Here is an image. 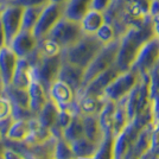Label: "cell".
I'll use <instances>...</instances> for the list:
<instances>
[{"label": "cell", "mask_w": 159, "mask_h": 159, "mask_svg": "<svg viewBox=\"0 0 159 159\" xmlns=\"http://www.w3.org/2000/svg\"><path fill=\"white\" fill-rule=\"evenodd\" d=\"M2 6H4V1L0 4V13H1V10H2Z\"/></svg>", "instance_id": "49"}, {"label": "cell", "mask_w": 159, "mask_h": 159, "mask_svg": "<svg viewBox=\"0 0 159 159\" xmlns=\"http://www.w3.org/2000/svg\"><path fill=\"white\" fill-rule=\"evenodd\" d=\"M31 80H32L31 66L29 64V62L24 57L23 58H18L11 84L17 87V88L27 89L29 86H30V83H31Z\"/></svg>", "instance_id": "19"}, {"label": "cell", "mask_w": 159, "mask_h": 159, "mask_svg": "<svg viewBox=\"0 0 159 159\" xmlns=\"http://www.w3.org/2000/svg\"><path fill=\"white\" fill-rule=\"evenodd\" d=\"M43 7H26V8H23L21 29L20 30H30V31H32L36 23H37V20L39 18V14L42 12Z\"/></svg>", "instance_id": "31"}, {"label": "cell", "mask_w": 159, "mask_h": 159, "mask_svg": "<svg viewBox=\"0 0 159 159\" xmlns=\"http://www.w3.org/2000/svg\"><path fill=\"white\" fill-rule=\"evenodd\" d=\"M2 90H4V86H2V84H0V94L2 93Z\"/></svg>", "instance_id": "48"}, {"label": "cell", "mask_w": 159, "mask_h": 159, "mask_svg": "<svg viewBox=\"0 0 159 159\" xmlns=\"http://www.w3.org/2000/svg\"><path fill=\"white\" fill-rule=\"evenodd\" d=\"M157 147H159V124H156V127H154V129H153V132H152L150 151L156 150Z\"/></svg>", "instance_id": "41"}, {"label": "cell", "mask_w": 159, "mask_h": 159, "mask_svg": "<svg viewBox=\"0 0 159 159\" xmlns=\"http://www.w3.org/2000/svg\"><path fill=\"white\" fill-rule=\"evenodd\" d=\"M7 45V40H6V34L4 31V27L1 25V21H0V49H2L4 47Z\"/></svg>", "instance_id": "45"}, {"label": "cell", "mask_w": 159, "mask_h": 159, "mask_svg": "<svg viewBox=\"0 0 159 159\" xmlns=\"http://www.w3.org/2000/svg\"><path fill=\"white\" fill-rule=\"evenodd\" d=\"M62 56H43L39 52V57L31 66V76L32 80L38 81L45 92L49 94V90L52 83L58 77L61 66H62Z\"/></svg>", "instance_id": "4"}, {"label": "cell", "mask_w": 159, "mask_h": 159, "mask_svg": "<svg viewBox=\"0 0 159 159\" xmlns=\"http://www.w3.org/2000/svg\"><path fill=\"white\" fill-rule=\"evenodd\" d=\"M75 159H76V158H75Z\"/></svg>", "instance_id": "57"}, {"label": "cell", "mask_w": 159, "mask_h": 159, "mask_svg": "<svg viewBox=\"0 0 159 159\" xmlns=\"http://www.w3.org/2000/svg\"><path fill=\"white\" fill-rule=\"evenodd\" d=\"M82 36H83V31L81 29L80 21H75L63 16L45 37L57 43L63 50L73 45Z\"/></svg>", "instance_id": "5"}, {"label": "cell", "mask_w": 159, "mask_h": 159, "mask_svg": "<svg viewBox=\"0 0 159 159\" xmlns=\"http://www.w3.org/2000/svg\"><path fill=\"white\" fill-rule=\"evenodd\" d=\"M71 119H73V115L70 114L69 111H66V109H60L58 116H57V122H58V125H60L61 127L66 128V127L70 124Z\"/></svg>", "instance_id": "39"}, {"label": "cell", "mask_w": 159, "mask_h": 159, "mask_svg": "<svg viewBox=\"0 0 159 159\" xmlns=\"http://www.w3.org/2000/svg\"><path fill=\"white\" fill-rule=\"evenodd\" d=\"M82 122H83L84 137L94 141V143H96V144H100L103 140V133L101 131L98 116H95V114H93V115H87L86 114L82 118Z\"/></svg>", "instance_id": "24"}, {"label": "cell", "mask_w": 159, "mask_h": 159, "mask_svg": "<svg viewBox=\"0 0 159 159\" xmlns=\"http://www.w3.org/2000/svg\"><path fill=\"white\" fill-rule=\"evenodd\" d=\"M152 112H153V121L154 124L159 122V93L152 100Z\"/></svg>", "instance_id": "42"}, {"label": "cell", "mask_w": 159, "mask_h": 159, "mask_svg": "<svg viewBox=\"0 0 159 159\" xmlns=\"http://www.w3.org/2000/svg\"><path fill=\"white\" fill-rule=\"evenodd\" d=\"M156 36L152 17L147 16L138 24L131 25L120 36V44L115 66L121 73L131 69L140 48Z\"/></svg>", "instance_id": "1"}, {"label": "cell", "mask_w": 159, "mask_h": 159, "mask_svg": "<svg viewBox=\"0 0 159 159\" xmlns=\"http://www.w3.org/2000/svg\"><path fill=\"white\" fill-rule=\"evenodd\" d=\"M0 84H2V77H1V73H0ZM4 86V84H2Z\"/></svg>", "instance_id": "50"}, {"label": "cell", "mask_w": 159, "mask_h": 159, "mask_svg": "<svg viewBox=\"0 0 159 159\" xmlns=\"http://www.w3.org/2000/svg\"><path fill=\"white\" fill-rule=\"evenodd\" d=\"M113 1L114 0H92V7L90 8L105 13L107 10L111 7Z\"/></svg>", "instance_id": "40"}, {"label": "cell", "mask_w": 159, "mask_h": 159, "mask_svg": "<svg viewBox=\"0 0 159 159\" xmlns=\"http://www.w3.org/2000/svg\"><path fill=\"white\" fill-rule=\"evenodd\" d=\"M30 132V126H29V121L26 120H14L12 121L11 126L7 131L6 137L11 140L16 141H21L25 140L27 134Z\"/></svg>", "instance_id": "29"}, {"label": "cell", "mask_w": 159, "mask_h": 159, "mask_svg": "<svg viewBox=\"0 0 159 159\" xmlns=\"http://www.w3.org/2000/svg\"><path fill=\"white\" fill-rule=\"evenodd\" d=\"M120 73L121 71L118 69L116 66H111L109 69H107V70L102 71L101 74H99L98 76H95L90 82H88L87 86L80 90L79 94L81 95V98H84V96L105 98L103 96L105 89Z\"/></svg>", "instance_id": "10"}, {"label": "cell", "mask_w": 159, "mask_h": 159, "mask_svg": "<svg viewBox=\"0 0 159 159\" xmlns=\"http://www.w3.org/2000/svg\"><path fill=\"white\" fill-rule=\"evenodd\" d=\"M38 39L34 37L32 31L30 30H20L10 42L7 47H10L19 58L26 57L27 55L32 52L37 47Z\"/></svg>", "instance_id": "12"}, {"label": "cell", "mask_w": 159, "mask_h": 159, "mask_svg": "<svg viewBox=\"0 0 159 159\" xmlns=\"http://www.w3.org/2000/svg\"><path fill=\"white\" fill-rule=\"evenodd\" d=\"M148 16L150 17H157L159 16V0H151L148 5Z\"/></svg>", "instance_id": "43"}, {"label": "cell", "mask_w": 159, "mask_h": 159, "mask_svg": "<svg viewBox=\"0 0 159 159\" xmlns=\"http://www.w3.org/2000/svg\"><path fill=\"white\" fill-rule=\"evenodd\" d=\"M102 47L103 44L98 39L95 34L83 33V36L77 42H75L73 45L63 49L61 56L63 61L86 69L102 49Z\"/></svg>", "instance_id": "2"}, {"label": "cell", "mask_w": 159, "mask_h": 159, "mask_svg": "<svg viewBox=\"0 0 159 159\" xmlns=\"http://www.w3.org/2000/svg\"><path fill=\"white\" fill-rule=\"evenodd\" d=\"M114 159H115V158H114ZM120 159H122V158H120Z\"/></svg>", "instance_id": "55"}, {"label": "cell", "mask_w": 159, "mask_h": 159, "mask_svg": "<svg viewBox=\"0 0 159 159\" xmlns=\"http://www.w3.org/2000/svg\"><path fill=\"white\" fill-rule=\"evenodd\" d=\"M7 4H12L16 6H19L21 8H26V7H43L47 4H49V0H7L4 1Z\"/></svg>", "instance_id": "37"}, {"label": "cell", "mask_w": 159, "mask_h": 159, "mask_svg": "<svg viewBox=\"0 0 159 159\" xmlns=\"http://www.w3.org/2000/svg\"><path fill=\"white\" fill-rule=\"evenodd\" d=\"M2 93L6 94V98L10 99L12 105L29 108L30 98H29L27 89H21V88H17V87L12 86V84H8V86L4 87Z\"/></svg>", "instance_id": "27"}, {"label": "cell", "mask_w": 159, "mask_h": 159, "mask_svg": "<svg viewBox=\"0 0 159 159\" xmlns=\"http://www.w3.org/2000/svg\"><path fill=\"white\" fill-rule=\"evenodd\" d=\"M1 1H2V0H0V2H1Z\"/></svg>", "instance_id": "54"}, {"label": "cell", "mask_w": 159, "mask_h": 159, "mask_svg": "<svg viewBox=\"0 0 159 159\" xmlns=\"http://www.w3.org/2000/svg\"><path fill=\"white\" fill-rule=\"evenodd\" d=\"M0 157H2V156H1V147H0Z\"/></svg>", "instance_id": "52"}, {"label": "cell", "mask_w": 159, "mask_h": 159, "mask_svg": "<svg viewBox=\"0 0 159 159\" xmlns=\"http://www.w3.org/2000/svg\"><path fill=\"white\" fill-rule=\"evenodd\" d=\"M50 98L56 102L60 109H64L71 101L75 100V92L70 86H68L66 82L56 80L49 90Z\"/></svg>", "instance_id": "16"}, {"label": "cell", "mask_w": 159, "mask_h": 159, "mask_svg": "<svg viewBox=\"0 0 159 159\" xmlns=\"http://www.w3.org/2000/svg\"><path fill=\"white\" fill-rule=\"evenodd\" d=\"M92 0H69L64 5V17L80 21L90 10Z\"/></svg>", "instance_id": "21"}, {"label": "cell", "mask_w": 159, "mask_h": 159, "mask_svg": "<svg viewBox=\"0 0 159 159\" xmlns=\"http://www.w3.org/2000/svg\"><path fill=\"white\" fill-rule=\"evenodd\" d=\"M105 23H106V14L93 8H90L83 16V18L80 20L81 29L86 34H95Z\"/></svg>", "instance_id": "18"}, {"label": "cell", "mask_w": 159, "mask_h": 159, "mask_svg": "<svg viewBox=\"0 0 159 159\" xmlns=\"http://www.w3.org/2000/svg\"><path fill=\"white\" fill-rule=\"evenodd\" d=\"M18 58L19 57L12 51V49L10 47L6 45L2 49H0V73H1L4 87L11 84Z\"/></svg>", "instance_id": "15"}, {"label": "cell", "mask_w": 159, "mask_h": 159, "mask_svg": "<svg viewBox=\"0 0 159 159\" xmlns=\"http://www.w3.org/2000/svg\"><path fill=\"white\" fill-rule=\"evenodd\" d=\"M139 76L132 70H127L124 73H120L112 82L107 86L105 89L103 96L106 99L113 100L118 102L124 96H126L129 93V90L133 88V86L137 83Z\"/></svg>", "instance_id": "8"}, {"label": "cell", "mask_w": 159, "mask_h": 159, "mask_svg": "<svg viewBox=\"0 0 159 159\" xmlns=\"http://www.w3.org/2000/svg\"><path fill=\"white\" fill-rule=\"evenodd\" d=\"M70 146L76 158H92L99 148V144L89 140L84 135L71 141Z\"/></svg>", "instance_id": "22"}, {"label": "cell", "mask_w": 159, "mask_h": 159, "mask_svg": "<svg viewBox=\"0 0 159 159\" xmlns=\"http://www.w3.org/2000/svg\"><path fill=\"white\" fill-rule=\"evenodd\" d=\"M95 36L98 37V39H99L103 45L119 37L114 25H113L112 23L107 21V20H106V23L98 30V32L95 33Z\"/></svg>", "instance_id": "34"}, {"label": "cell", "mask_w": 159, "mask_h": 159, "mask_svg": "<svg viewBox=\"0 0 159 159\" xmlns=\"http://www.w3.org/2000/svg\"><path fill=\"white\" fill-rule=\"evenodd\" d=\"M119 44L120 37H118V38H115L114 40L107 43L102 47V49L98 52V55L94 57V60L84 69V75H83V81H82L81 89L84 88L87 86V83L90 82L95 76H98L102 71L109 69L111 66H115L118 50H119Z\"/></svg>", "instance_id": "3"}, {"label": "cell", "mask_w": 159, "mask_h": 159, "mask_svg": "<svg viewBox=\"0 0 159 159\" xmlns=\"http://www.w3.org/2000/svg\"><path fill=\"white\" fill-rule=\"evenodd\" d=\"M83 75H84V69L83 68H80V66H75V64H71L69 62L63 61L57 80L66 82L68 86H70L73 88V90L75 93H77L81 89V86H82Z\"/></svg>", "instance_id": "13"}, {"label": "cell", "mask_w": 159, "mask_h": 159, "mask_svg": "<svg viewBox=\"0 0 159 159\" xmlns=\"http://www.w3.org/2000/svg\"><path fill=\"white\" fill-rule=\"evenodd\" d=\"M21 16H23L21 7L4 2V6L0 13V21L6 34L7 45L21 29Z\"/></svg>", "instance_id": "9"}, {"label": "cell", "mask_w": 159, "mask_h": 159, "mask_svg": "<svg viewBox=\"0 0 159 159\" xmlns=\"http://www.w3.org/2000/svg\"><path fill=\"white\" fill-rule=\"evenodd\" d=\"M159 63V37L156 34L146 42L140 48L129 70H132L138 76L143 74H148Z\"/></svg>", "instance_id": "6"}, {"label": "cell", "mask_w": 159, "mask_h": 159, "mask_svg": "<svg viewBox=\"0 0 159 159\" xmlns=\"http://www.w3.org/2000/svg\"><path fill=\"white\" fill-rule=\"evenodd\" d=\"M58 112L60 108L56 105V102L53 101L51 98L48 99L45 102V105L43 106V108L40 109V112L38 113V122L43 127L50 128L52 127L56 122H57V116H58Z\"/></svg>", "instance_id": "23"}, {"label": "cell", "mask_w": 159, "mask_h": 159, "mask_svg": "<svg viewBox=\"0 0 159 159\" xmlns=\"http://www.w3.org/2000/svg\"><path fill=\"white\" fill-rule=\"evenodd\" d=\"M105 98H92V96H84L81 98L79 101L81 112L87 115L98 114L105 106Z\"/></svg>", "instance_id": "30"}, {"label": "cell", "mask_w": 159, "mask_h": 159, "mask_svg": "<svg viewBox=\"0 0 159 159\" xmlns=\"http://www.w3.org/2000/svg\"><path fill=\"white\" fill-rule=\"evenodd\" d=\"M83 135H84V129H83L82 118L80 115L73 116L70 124L66 128H63V139H66L68 143H71Z\"/></svg>", "instance_id": "28"}, {"label": "cell", "mask_w": 159, "mask_h": 159, "mask_svg": "<svg viewBox=\"0 0 159 159\" xmlns=\"http://www.w3.org/2000/svg\"><path fill=\"white\" fill-rule=\"evenodd\" d=\"M139 131V128H137L131 121L124 127V129L116 135V138H114V158H122L132 148Z\"/></svg>", "instance_id": "11"}, {"label": "cell", "mask_w": 159, "mask_h": 159, "mask_svg": "<svg viewBox=\"0 0 159 159\" xmlns=\"http://www.w3.org/2000/svg\"><path fill=\"white\" fill-rule=\"evenodd\" d=\"M29 126H30V132L25 138V140L30 144H40V143L47 141L51 137L50 129L42 126L38 122V120L29 121Z\"/></svg>", "instance_id": "26"}, {"label": "cell", "mask_w": 159, "mask_h": 159, "mask_svg": "<svg viewBox=\"0 0 159 159\" xmlns=\"http://www.w3.org/2000/svg\"><path fill=\"white\" fill-rule=\"evenodd\" d=\"M12 113V103L8 98L0 96V120L10 116Z\"/></svg>", "instance_id": "38"}, {"label": "cell", "mask_w": 159, "mask_h": 159, "mask_svg": "<svg viewBox=\"0 0 159 159\" xmlns=\"http://www.w3.org/2000/svg\"><path fill=\"white\" fill-rule=\"evenodd\" d=\"M1 2H2V1H1ZM1 2H0V4H1Z\"/></svg>", "instance_id": "56"}, {"label": "cell", "mask_w": 159, "mask_h": 159, "mask_svg": "<svg viewBox=\"0 0 159 159\" xmlns=\"http://www.w3.org/2000/svg\"><path fill=\"white\" fill-rule=\"evenodd\" d=\"M128 159H139V158H137V157H131V158H128Z\"/></svg>", "instance_id": "51"}, {"label": "cell", "mask_w": 159, "mask_h": 159, "mask_svg": "<svg viewBox=\"0 0 159 159\" xmlns=\"http://www.w3.org/2000/svg\"><path fill=\"white\" fill-rule=\"evenodd\" d=\"M152 152V154H154L156 157H159V147H157L156 150H153V151H151Z\"/></svg>", "instance_id": "47"}, {"label": "cell", "mask_w": 159, "mask_h": 159, "mask_svg": "<svg viewBox=\"0 0 159 159\" xmlns=\"http://www.w3.org/2000/svg\"><path fill=\"white\" fill-rule=\"evenodd\" d=\"M150 99L152 101L159 93V63L150 71Z\"/></svg>", "instance_id": "36"}, {"label": "cell", "mask_w": 159, "mask_h": 159, "mask_svg": "<svg viewBox=\"0 0 159 159\" xmlns=\"http://www.w3.org/2000/svg\"><path fill=\"white\" fill-rule=\"evenodd\" d=\"M70 143H68L66 139L61 138L58 139L57 144L55 146V151H53V159H75Z\"/></svg>", "instance_id": "35"}, {"label": "cell", "mask_w": 159, "mask_h": 159, "mask_svg": "<svg viewBox=\"0 0 159 159\" xmlns=\"http://www.w3.org/2000/svg\"><path fill=\"white\" fill-rule=\"evenodd\" d=\"M154 121L146 125L143 129H140L138 133V137L134 141V145L132 146V148L122 157V159H128L131 157H137L140 158V156H143L145 152H147L151 147V137H152V132L154 129Z\"/></svg>", "instance_id": "14"}, {"label": "cell", "mask_w": 159, "mask_h": 159, "mask_svg": "<svg viewBox=\"0 0 159 159\" xmlns=\"http://www.w3.org/2000/svg\"><path fill=\"white\" fill-rule=\"evenodd\" d=\"M114 138L113 135L105 137L92 159H114Z\"/></svg>", "instance_id": "32"}, {"label": "cell", "mask_w": 159, "mask_h": 159, "mask_svg": "<svg viewBox=\"0 0 159 159\" xmlns=\"http://www.w3.org/2000/svg\"><path fill=\"white\" fill-rule=\"evenodd\" d=\"M50 2H53V4H61V5H66L69 0H49Z\"/></svg>", "instance_id": "46"}, {"label": "cell", "mask_w": 159, "mask_h": 159, "mask_svg": "<svg viewBox=\"0 0 159 159\" xmlns=\"http://www.w3.org/2000/svg\"><path fill=\"white\" fill-rule=\"evenodd\" d=\"M27 92H29V98H30V102H29L30 111L32 113H39L40 109L48 101V93L43 88V86L36 80H31Z\"/></svg>", "instance_id": "17"}, {"label": "cell", "mask_w": 159, "mask_h": 159, "mask_svg": "<svg viewBox=\"0 0 159 159\" xmlns=\"http://www.w3.org/2000/svg\"><path fill=\"white\" fill-rule=\"evenodd\" d=\"M2 1H7V0H2Z\"/></svg>", "instance_id": "53"}, {"label": "cell", "mask_w": 159, "mask_h": 159, "mask_svg": "<svg viewBox=\"0 0 159 159\" xmlns=\"http://www.w3.org/2000/svg\"><path fill=\"white\" fill-rule=\"evenodd\" d=\"M2 159H25L21 154L14 152L12 150H5L2 152Z\"/></svg>", "instance_id": "44"}, {"label": "cell", "mask_w": 159, "mask_h": 159, "mask_svg": "<svg viewBox=\"0 0 159 159\" xmlns=\"http://www.w3.org/2000/svg\"><path fill=\"white\" fill-rule=\"evenodd\" d=\"M37 49L43 56H56V55H60L62 52V49L60 45L48 37H44V38L38 40Z\"/></svg>", "instance_id": "33"}, {"label": "cell", "mask_w": 159, "mask_h": 159, "mask_svg": "<svg viewBox=\"0 0 159 159\" xmlns=\"http://www.w3.org/2000/svg\"><path fill=\"white\" fill-rule=\"evenodd\" d=\"M126 101H127V95L116 102V107H115L114 115H113V135L114 137H116L124 129V127L128 124V116H127V111H126Z\"/></svg>", "instance_id": "25"}, {"label": "cell", "mask_w": 159, "mask_h": 159, "mask_svg": "<svg viewBox=\"0 0 159 159\" xmlns=\"http://www.w3.org/2000/svg\"><path fill=\"white\" fill-rule=\"evenodd\" d=\"M115 107H116L115 101L107 99L106 102H105V106L102 107V109L100 111L98 119H99L101 131L103 133V138L113 135V115H114Z\"/></svg>", "instance_id": "20"}, {"label": "cell", "mask_w": 159, "mask_h": 159, "mask_svg": "<svg viewBox=\"0 0 159 159\" xmlns=\"http://www.w3.org/2000/svg\"><path fill=\"white\" fill-rule=\"evenodd\" d=\"M63 16H64V5L53 4V2L47 4L42 8L39 18L32 30L34 37L38 40L44 38Z\"/></svg>", "instance_id": "7"}]
</instances>
